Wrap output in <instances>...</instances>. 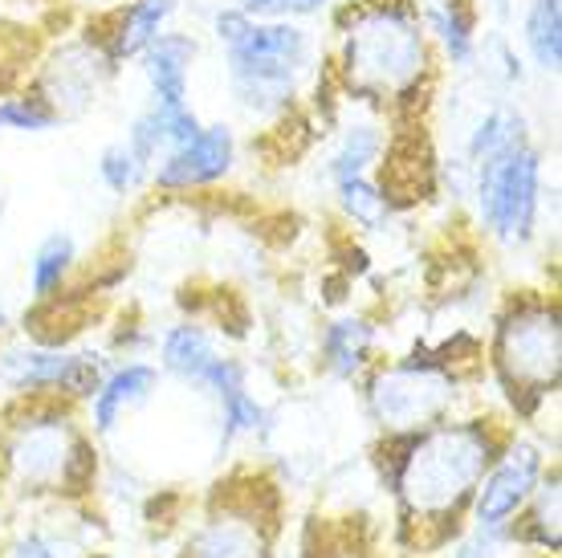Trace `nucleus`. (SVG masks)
I'll use <instances>...</instances> for the list:
<instances>
[{
    "instance_id": "f257e3e1",
    "label": "nucleus",
    "mask_w": 562,
    "mask_h": 558,
    "mask_svg": "<svg viewBox=\"0 0 562 558\" xmlns=\"http://www.w3.org/2000/svg\"><path fill=\"white\" fill-rule=\"evenodd\" d=\"M326 25V74L347 107L392 123L432 107L440 62L424 33L420 0H338Z\"/></svg>"
},
{
    "instance_id": "f03ea898",
    "label": "nucleus",
    "mask_w": 562,
    "mask_h": 558,
    "mask_svg": "<svg viewBox=\"0 0 562 558\" xmlns=\"http://www.w3.org/2000/svg\"><path fill=\"white\" fill-rule=\"evenodd\" d=\"M506 436L490 420L445 416L408 436H387V481L400 502V517L412 531L449 534V522L469 510Z\"/></svg>"
},
{
    "instance_id": "7ed1b4c3",
    "label": "nucleus",
    "mask_w": 562,
    "mask_h": 558,
    "mask_svg": "<svg viewBox=\"0 0 562 558\" xmlns=\"http://www.w3.org/2000/svg\"><path fill=\"white\" fill-rule=\"evenodd\" d=\"M216 49L228 102L254 126L278 131L306 114L310 86L326 62V42L314 25L245 16V25Z\"/></svg>"
},
{
    "instance_id": "20e7f679",
    "label": "nucleus",
    "mask_w": 562,
    "mask_h": 558,
    "mask_svg": "<svg viewBox=\"0 0 562 558\" xmlns=\"http://www.w3.org/2000/svg\"><path fill=\"white\" fill-rule=\"evenodd\" d=\"M0 469L29 498H82L99 477V448L78 424L74 404L25 400L0 433Z\"/></svg>"
},
{
    "instance_id": "39448f33",
    "label": "nucleus",
    "mask_w": 562,
    "mask_h": 558,
    "mask_svg": "<svg viewBox=\"0 0 562 558\" xmlns=\"http://www.w3.org/2000/svg\"><path fill=\"white\" fill-rule=\"evenodd\" d=\"M490 376L518 420H535L562 383V314L554 293L521 290L493 314Z\"/></svg>"
},
{
    "instance_id": "423d86ee",
    "label": "nucleus",
    "mask_w": 562,
    "mask_h": 558,
    "mask_svg": "<svg viewBox=\"0 0 562 558\" xmlns=\"http://www.w3.org/2000/svg\"><path fill=\"white\" fill-rule=\"evenodd\" d=\"M469 204L477 212L481 233L502 249H526L538 237L547 209V147L526 135L514 147L473 168Z\"/></svg>"
},
{
    "instance_id": "0eeeda50",
    "label": "nucleus",
    "mask_w": 562,
    "mask_h": 558,
    "mask_svg": "<svg viewBox=\"0 0 562 558\" xmlns=\"http://www.w3.org/2000/svg\"><path fill=\"white\" fill-rule=\"evenodd\" d=\"M464 371L440 364L428 347H416L404 359L371 364L363 371V404L375 428L387 436L420 433L436 420L452 416L461 400Z\"/></svg>"
},
{
    "instance_id": "6e6552de",
    "label": "nucleus",
    "mask_w": 562,
    "mask_h": 558,
    "mask_svg": "<svg viewBox=\"0 0 562 558\" xmlns=\"http://www.w3.org/2000/svg\"><path fill=\"white\" fill-rule=\"evenodd\" d=\"M119 74L123 70L114 66L106 45H102L99 21L86 16L74 33H66L61 42L49 45V54L37 62L29 86L42 98H49V107L61 119H78V114L99 107L102 94L119 82Z\"/></svg>"
},
{
    "instance_id": "1a4fd4ad",
    "label": "nucleus",
    "mask_w": 562,
    "mask_h": 558,
    "mask_svg": "<svg viewBox=\"0 0 562 558\" xmlns=\"http://www.w3.org/2000/svg\"><path fill=\"white\" fill-rule=\"evenodd\" d=\"M106 376V359L99 350L70 347H9L0 350V383L21 400H66L86 404Z\"/></svg>"
},
{
    "instance_id": "9d476101",
    "label": "nucleus",
    "mask_w": 562,
    "mask_h": 558,
    "mask_svg": "<svg viewBox=\"0 0 562 558\" xmlns=\"http://www.w3.org/2000/svg\"><path fill=\"white\" fill-rule=\"evenodd\" d=\"M240 168V135L228 119H204L192 140L171 147L151 164L147 188L155 196H200L212 192L237 176Z\"/></svg>"
},
{
    "instance_id": "9b49d317",
    "label": "nucleus",
    "mask_w": 562,
    "mask_h": 558,
    "mask_svg": "<svg viewBox=\"0 0 562 558\" xmlns=\"http://www.w3.org/2000/svg\"><path fill=\"white\" fill-rule=\"evenodd\" d=\"M542 473H547V457L535 440H506L469 502L477 531H506V522H514L526 510Z\"/></svg>"
},
{
    "instance_id": "f8f14e48",
    "label": "nucleus",
    "mask_w": 562,
    "mask_h": 558,
    "mask_svg": "<svg viewBox=\"0 0 562 558\" xmlns=\"http://www.w3.org/2000/svg\"><path fill=\"white\" fill-rule=\"evenodd\" d=\"M204 57V42L192 29L171 25L168 33H159L147 49L139 54L135 70L143 78V90H147V102H159V107H180V102H192V82H196V66Z\"/></svg>"
},
{
    "instance_id": "ddd939ff",
    "label": "nucleus",
    "mask_w": 562,
    "mask_h": 558,
    "mask_svg": "<svg viewBox=\"0 0 562 558\" xmlns=\"http://www.w3.org/2000/svg\"><path fill=\"white\" fill-rule=\"evenodd\" d=\"M269 550H273V531L266 510L257 505V498L245 502L233 498L221 510H212L209 522L192 534L183 558H269Z\"/></svg>"
},
{
    "instance_id": "4468645a",
    "label": "nucleus",
    "mask_w": 562,
    "mask_h": 558,
    "mask_svg": "<svg viewBox=\"0 0 562 558\" xmlns=\"http://www.w3.org/2000/svg\"><path fill=\"white\" fill-rule=\"evenodd\" d=\"M176 16H180V0H119L106 13H94V21L111 62L119 70H127L159 33L176 25Z\"/></svg>"
},
{
    "instance_id": "2eb2a0df",
    "label": "nucleus",
    "mask_w": 562,
    "mask_h": 558,
    "mask_svg": "<svg viewBox=\"0 0 562 558\" xmlns=\"http://www.w3.org/2000/svg\"><path fill=\"white\" fill-rule=\"evenodd\" d=\"M424 33L436 49L440 70L469 74L481 62V9L477 0H420Z\"/></svg>"
},
{
    "instance_id": "dca6fc26",
    "label": "nucleus",
    "mask_w": 562,
    "mask_h": 558,
    "mask_svg": "<svg viewBox=\"0 0 562 558\" xmlns=\"http://www.w3.org/2000/svg\"><path fill=\"white\" fill-rule=\"evenodd\" d=\"M351 119H338L330 131H335V143L323 159L326 180H351V176H375L387 155V143H392L395 123L383 119V114L359 111V107H347Z\"/></svg>"
},
{
    "instance_id": "f3484780",
    "label": "nucleus",
    "mask_w": 562,
    "mask_h": 558,
    "mask_svg": "<svg viewBox=\"0 0 562 558\" xmlns=\"http://www.w3.org/2000/svg\"><path fill=\"white\" fill-rule=\"evenodd\" d=\"M159 379H164V371L155 364H143V359H123V364L106 367L99 391L86 400L90 404V428L99 436L114 433L119 420L131 416L135 408H143L159 391Z\"/></svg>"
},
{
    "instance_id": "a211bd4d",
    "label": "nucleus",
    "mask_w": 562,
    "mask_h": 558,
    "mask_svg": "<svg viewBox=\"0 0 562 558\" xmlns=\"http://www.w3.org/2000/svg\"><path fill=\"white\" fill-rule=\"evenodd\" d=\"M200 123H204V114H200L192 102H180V107L143 102L139 111L131 114L123 143L139 155L147 168H151L159 155H168L171 147H180L183 140H192V135L200 131Z\"/></svg>"
},
{
    "instance_id": "6ab92c4d",
    "label": "nucleus",
    "mask_w": 562,
    "mask_h": 558,
    "mask_svg": "<svg viewBox=\"0 0 562 558\" xmlns=\"http://www.w3.org/2000/svg\"><path fill=\"white\" fill-rule=\"evenodd\" d=\"M380 326L367 314H338L318 335V364L335 379H363V371L375 364Z\"/></svg>"
},
{
    "instance_id": "aec40b11",
    "label": "nucleus",
    "mask_w": 562,
    "mask_h": 558,
    "mask_svg": "<svg viewBox=\"0 0 562 558\" xmlns=\"http://www.w3.org/2000/svg\"><path fill=\"white\" fill-rule=\"evenodd\" d=\"M526 135H535L526 111H521L518 102H509V98H497L490 107H481V111L473 114V123L464 126V140L457 155H461L469 168H477V164H485V159H493L497 152L514 147V143L526 140Z\"/></svg>"
},
{
    "instance_id": "412c9836",
    "label": "nucleus",
    "mask_w": 562,
    "mask_h": 558,
    "mask_svg": "<svg viewBox=\"0 0 562 558\" xmlns=\"http://www.w3.org/2000/svg\"><path fill=\"white\" fill-rule=\"evenodd\" d=\"M518 49L530 74L559 78L562 70V0H526L518 25Z\"/></svg>"
},
{
    "instance_id": "4be33fe9",
    "label": "nucleus",
    "mask_w": 562,
    "mask_h": 558,
    "mask_svg": "<svg viewBox=\"0 0 562 558\" xmlns=\"http://www.w3.org/2000/svg\"><path fill=\"white\" fill-rule=\"evenodd\" d=\"M78 257H82V249H78V237H74L70 228L45 233V237L37 241V249L29 253V274H25L29 298H33V302H49V298L70 290Z\"/></svg>"
},
{
    "instance_id": "5701e85b",
    "label": "nucleus",
    "mask_w": 562,
    "mask_h": 558,
    "mask_svg": "<svg viewBox=\"0 0 562 558\" xmlns=\"http://www.w3.org/2000/svg\"><path fill=\"white\" fill-rule=\"evenodd\" d=\"M221 355L216 347V338H212L209 326H200V322H176L164 331L159 338V371L171 379H180L188 388H196V379L204 376V367L212 364Z\"/></svg>"
},
{
    "instance_id": "b1692460",
    "label": "nucleus",
    "mask_w": 562,
    "mask_h": 558,
    "mask_svg": "<svg viewBox=\"0 0 562 558\" xmlns=\"http://www.w3.org/2000/svg\"><path fill=\"white\" fill-rule=\"evenodd\" d=\"M335 204L342 212V221L359 228V233H380L395 216L392 196L383 192V183L375 176H351V180H335Z\"/></svg>"
},
{
    "instance_id": "393cba45",
    "label": "nucleus",
    "mask_w": 562,
    "mask_h": 558,
    "mask_svg": "<svg viewBox=\"0 0 562 558\" xmlns=\"http://www.w3.org/2000/svg\"><path fill=\"white\" fill-rule=\"evenodd\" d=\"M66 123L33 86H9L0 90V135H49Z\"/></svg>"
},
{
    "instance_id": "a878e982",
    "label": "nucleus",
    "mask_w": 562,
    "mask_h": 558,
    "mask_svg": "<svg viewBox=\"0 0 562 558\" xmlns=\"http://www.w3.org/2000/svg\"><path fill=\"white\" fill-rule=\"evenodd\" d=\"M147 176H151V168H147L123 140L106 143L99 152V159H94V180H99L114 200L139 196L143 188H147Z\"/></svg>"
},
{
    "instance_id": "bb28decb",
    "label": "nucleus",
    "mask_w": 562,
    "mask_h": 558,
    "mask_svg": "<svg viewBox=\"0 0 562 558\" xmlns=\"http://www.w3.org/2000/svg\"><path fill=\"white\" fill-rule=\"evenodd\" d=\"M526 510H530V514L521 522V538L547 546L550 555H559V469H547V473H542V481L535 486Z\"/></svg>"
},
{
    "instance_id": "cd10ccee",
    "label": "nucleus",
    "mask_w": 562,
    "mask_h": 558,
    "mask_svg": "<svg viewBox=\"0 0 562 558\" xmlns=\"http://www.w3.org/2000/svg\"><path fill=\"white\" fill-rule=\"evenodd\" d=\"M216 404H221V448H228L233 440H240V436H254L266 428V404H261L249 388L233 391V395L216 400Z\"/></svg>"
},
{
    "instance_id": "c85d7f7f",
    "label": "nucleus",
    "mask_w": 562,
    "mask_h": 558,
    "mask_svg": "<svg viewBox=\"0 0 562 558\" xmlns=\"http://www.w3.org/2000/svg\"><path fill=\"white\" fill-rule=\"evenodd\" d=\"M240 13L257 16V21H302V25H314V21H326L330 9L338 0H233Z\"/></svg>"
},
{
    "instance_id": "c756f323",
    "label": "nucleus",
    "mask_w": 562,
    "mask_h": 558,
    "mask_svg": "<svg viewBox=\"0 0 562 558\" xmlns=\"http://www.w3.org/2000/svg\"><path fill=\"white\" fill-rule=\"evenodd\" d=\"M481 57L490 62L493 74H497V82L506 86V90H521V86L530 82V62L521 57L518 42H514L509 33L485 37V42H481Z\"/></svg>"
},
{
    "instance_id": "7c9ffc66",
    "label": "nucleus",
    "mask_w": 562,
    "mask_h": 558,
    "mask_svg": "<svg viewBox=\"0 0 562 558\" xmlns=\"http://www.w3.org/2000/svg\"><path fill=\"white\" fill-rule=\"evenodd\" d=\"M9 558H57V555H54V546L45 543V538H37V534H29V538L13 543Z\"/></svg>"
},
{
    "instance_id": "2f4dec72",
    "label": "nucleus",
    "mask_w": 562,
    "mask_h": 558,
    "mask_svg": "<svg viewBox=\"0 0 562 558\" xmlns=\"http://www.w3.org/2000/svg\"><path fill=\"white\" fill-rule=\"evenodd\" d=\"M86 9H90V16L94 13H106V9H111V4H119V0H82Z\"/></svg>"
},
{
    "instance_id": "473e14b6",
    "label": "nucleus",
    "mask_w": 562,
    "mask_h": 558,
    "mask_svg": "<svg viewBox=\"0 0 562 558\" xmlns=\"http://www.w3.org/2000/svg\"><path fill=\"white\" fill-rule=\"evenodd\" d=\"M13 326V314H9V306H4V298H0V338H4V331Z\"/></svg>"
},
{
    "instance_id": "72a5a7b5",
    "label": "nucleus",
    "mask_w": 562,
    "mask_h": 558,
    "mask_svg": "<svg viewBox=\"0 0 562 558\" xmlns=\"http://www.w3.org/2000/svg\"><path fill=\"white\" fill-rule=\"evenodd\" d=\"M4 212H9V200H4V196H0V224H4Z\"/></svg>"
}]
</instances>
